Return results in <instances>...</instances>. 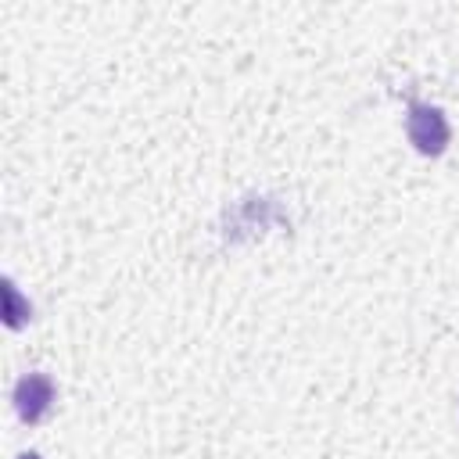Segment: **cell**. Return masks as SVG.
<instances>
[{"mask_svg":"<svg viewBox=\"0 0 459 459\" xmlns=\"http://www.w3.org/2000/svg\"><path fill=\"white\" fill-rule=\"evenodd\" d=\"M18 459H43V455H39V452H22Z\"/></svg>","mask_w":459,"mask_h":459,"instance_id":"4","label":"cell"},{"mask_svg":"<svg viewBox=\"0 0 459 459\" xmlns=\"http://www.w3.org/2000/svg\"><path fill=\"white\" fill-rule=\"evenodd\" d=\"M405 136H409V143L423 158H437V154H445V147L452 140V129H448V118H445L441 108H434V104H409Z\"/></svg>","mask_w":459,"mask_h":459,"instance_id":"1","label":"cell"},{"mask_svg":"<svg viewBox=\"0 0 459 459\" xmlns=\"http://www.w3.org/2000/svg\"><path fill=\"white\" fill-rule=\"evenodd\" d=\"M54 394H57V387H54V380L47 373H25L14 384V412L25 423H39L50 412Z\"/></svg>","mask_w":459,"mask_h":459,"instance_id":"2","label":"cell"},{"mask_svg":"<svg viewBox=\"0 0 459 459\" xmlns=\"http://www.w3.org/2000/svg\"><path fill=\"white\" fill-rule=\"evenodd\" d=\"M29 319H32V305L22 301L14 280H4V323H7L11 330H22Z\"/></svg>","mask_w":459,"mask_h":459,"instance_id":"3","label":"cell"}]
</instances>
